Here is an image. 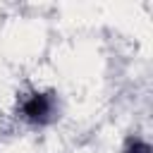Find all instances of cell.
Here are the masks:
<instances>
[{
    "label": "cell",
    "mask_w": 153,
    "mask_h": 153,
    "mask_svg": "<svg viewBox=\"0 0 153 153\" xmlns=\"http://www.w3.org/2000/svg\"><path fill=\"white\" fill-rule=\"evenodd\" d=\"M124 153H153V148H151L146 141H141V139H129Z\"/></svg>",
    "instance_id": "2"
},
{
    "label": "cell",
    "mask_w": 153,
    "mask_h": 153,
    "mask_svg": "<svg viewBox=\"0 0 153 153\" xmlns=\"http://www.w3.org/2000/svg\"><path fill=\"white\" fill-rule=\"evenodd\" d=\"M50 112H53V98L48 93H31L22 105V115L33 124L48 122Z\"/></svg>",
    "instance_id": "1"
}]
</instances>
